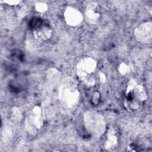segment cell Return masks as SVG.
I'll use <instances>...</instances> for the list:
<instances>
[{
	"label": "cell",
	"instance_id": "5b68a950",
	"mask_svg": "<svg viewBox=\"0 0 152 152\" xmlns=\"http://www.w3.org/2000/svg\"><path fill=\"white\" fill-rule=\"evenodd\" d=\"M45 117L43 109L39 105H35L28 112L24 120V126L27 133L35 136L44 125Z\"/></svg>",
	"mask_w": 152,
	"mask_h": 152
},
{
	"label": "cell",
	"instance_id": "9c48e42d",
	"mask_svg": "<svg viewBox=\"0 0 152 152\" xmlns=\"http://www.w3.org/2000/svg\"><path fill=\"white\" fill-rule=\"evenodd\" d=\"M85 17L87 23L90 24H96L98 23L101 12L99 4L96 2H90L86 7Z\"/></svg>",
	"mask_w": 152,
	"mask_h": 152
},
{
	"label": "cell",
	"instance_id": "4fadbf2b",
	"mask_svg": "<svg viewBox=\"0 0 152 152\" xmlns=\"http://www.w3.org/2000/svg\"><path fill=\"white\" fill-rule=\"evenodd\" d=\"M11 117L16 122H20L23 118V116L20 109L17 107H12L11 110Z\"/></svg>",
	"mask_w": 152,
	"mask_h": 152
},
{
	"label": "cell",
	"instance_id": "52a82bcc",
	"mask_svg": "<svg viewBox=\"0 0 152 152\" xmlns=\"http://www.w3.org/2000/svg\"><path fill=\"white\" fill-rule=\"evenodd\" d=\"M64 17L65 23L70 26H79L84 20V15L81 12L72 7H68L64 11Z\"/></svg>",
	"mask_w": 152,
	"mask_h": 152
},
{
	"label": "cell",
	"instance_id": "8fae6325",
	"mask_svg": "<svg viewBox=\"0 0 152 152\" xmlns=\"http://www.w3.org/2000/svg\"><path fill=\"white\" fill-rule=\"evenodd\" d=\"M61 72L55 68H49L46 71L47 80L52 83H56L61 77Z\"/></svg>",
	"mask_w": 152,
	"mask_h": 152
},
{
	"label": "cell",
	"instance_id": "3957f363",
	"mask_svg": "<svg viewBox=\"0 0 152 152\" xmlns=\"http://www.w3.org/2000/svg\"><path fill=\"white\" fill-rule=\"evenodd\" d=\"M97 61L91 57H84L77 64L76 74L78 78L88 87H94L96 83L95 72Z\"/></svg>",
	"mask_w": 152,
	"mask_h": 152
},
{
	"label": "cell",
	"instance_id": "6da1fadb",
	"mask_svg": "<svg viewBox=\"0 0 152 152\" xmlns=\"http://www.w3.org/2000/svg\"><path fill=\"white\" fill-rule=\"evenodd\" d=\"M147 94L144 87L131 78L127 83L124 93V106L130 111L139 109L147 100Z\"/></svg>",
	"mask_w": 152,
	"mask_h": 152
},
{
	"label": "cell",
	"instance_id": "30bf717a",
	"mask_svg": "<svg viewBox=\"0 0 152 152\" xmlns=\"http://www.w3.org/2000/svg\"><path fill=\"white\" fill-rule=\"evenodd\" d=\"M104 140V148L107 151H113L118 146V134L116 128L110 126L106 129Z\"/></svg>",
	"mask_w": 152,
	"mask_h": 152
},
{
	"label": "cell",
	"instance_id": "7a4b0ae2",
	"mask_svg": "<svg viewBox=\"0 0 152 152\" xmlns=\"http://www.w3.org/2000/svg\"><path fill=\"white\" fill-rule=\"evenodd\" d=\"M58 97L61 103L65 107L71 109L78 104L80 92L72 78L66 77L63 80L59 87Z\"/></svg>",
	"mask_w": 152,
	"mask_h": 152
},
{
	"label": "cell",
	"instance_id": "8992f818",
	"mask_svg": "<svg viewBox=\"0 0 152 152\" xmlns=\"http://www.w3.org/2000/svg\"><path fill=\"white\" fill-rule=\"evenodd\" d=\"M32 31L36 39L39 41H46L52 36V28L47 22L39 21L34 25Z\"/></svg>",
	"mask_w": 152,
	"mask_h": 152
},
{
	"label": "cell",
	"instance_id": "e0dca14e",
	"mask_svg": "<svg viewBox=\"0 0 152 152\" xmlns=\"http://www.w3.org/2000/svg\"><path fill=\"white\" fill-rule=\"evenodd\" d=\"M97 76L99 79V81L101 83L103 84V83H106V81L107 80V77H106V74L104 72H103L102 71H99V72L97 74Z\"/></svg>",
	"mask_w": 152,
	"mask_h": 152
},
{
	"label": "cell",
	"instance_id": "2e32d148",
	"mask_svg": "<svg viewBox=\"0 0 152 152\" xmlns=\"http://www.w3.org/2000/svg\"><path fill=\"white\" fill-rule=\"evenodd\" d=\"M1 2H4L10 6H18L22 2L21 1L19 0H8V1H1Z\"/></svg>",
	"mask_w": 152,
	"mask_h": 152
},
{
	"label": "cell",
	"instance_id": "9a60e30c",
	"mask_svg": "<svg viewBox=\"0 0 152 152\" xmlns=\"http://www.w3.org/2000/svg\"><path fill=\"white\" fill-rule=\"evenodd\" d=\"M100 94L99 92L96 91L94 93L91 97V102L93 103V104L96 105L100 103Z\"/></svg>",
	"mask_w": 152,
	"mask_h": 152
},
{
	"label": "cell",
	"instance_id": "ba28073f",
	"mask_svg": "<svg viewBox=\"0 0 152 152\" xmlns=\"http://www.w3.org/2000/svg\"><path fill=\"white\" fill-rule=\"evenodd\" d=\"M136 40L141 43L149 42L152 37V24L151 22H144L137 26L134 30Z\"/></svg>",
	"mask_w": 152,
	"mask_h": 152
},
{
	"label": "cell",
	"instance_id": "277c9868",
	"mask_svg": "<svg viewBox=\"0 0 152 152\" xmlns=\"http://www.w3.org/2000/svg\"><path fill=\"white\" fill-rule=\"evenodd\" d=\"M84 123L88 133L93 137L99 138L106 131V124L104 117L98 112L88 110L84 114Z\"/></svg>",
	"mask_w": 152,
	"mask_h": 152
},
{
	"label": "cell",
	"instance_id": "5bb4252c",
	"mask_svg": "<svg viewBox=\"0 0 152 152\" xmlns=\"http://www.w3.org/2000/svg\"><path fill=\"white\" fill-rule=\"evenodd\" d=\"M35 9L38 12L45 13L48 10V5L45 2L39 1L35 4Z\"/></svg>",
	"mask_w": 152,
	"mask_h": 152
},
{
	"label": "cell",
	"instance_id": "7c38bea8",
	"mask_svg": "<svg viewBox=\"0 0 152 152\" xmlns=\"http://www.w3.org/2000/svg\"><path fill=\"white\" fill-rule=\"evenodd\" d=\"M118 71L121 75L126 76L131 72V68L126 62H121L118 66Z\"/></svg>",
	"mask_w": 152,
	"mask_h": 152
}]
</instances>
